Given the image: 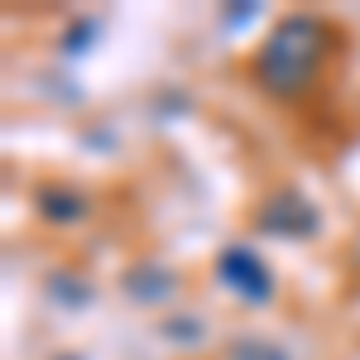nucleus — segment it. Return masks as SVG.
Here are the masks:
<instances>
[{"instance_id":"nucleus-7","label":"nucleus","mask_w":360,"mask_h":360,"mask_svg":"<svg viewBox=\"0 0 360 360\" xmlns=\"http://www.w3.org/2000/svg\"><path fill=\"white\" fill-rule=\"evenodd\" d=\"M91 34H96V25H77L72 34H68V53H82V49H86V39H91Z\"/></svg>"},{"instance_id":"nucleus-2","label":"nucleus","mask_w":360,"mask_h":360,"mask_svg":"<svg viewBox=\"0 0 360 360\" xmlns=\"http://www.w3.org/2000/svg\"><path fill=\"white\" fill-rule=\"evenodd\" d=\"M217 274L231 293H240L245 303H269V293H274V278L264 269V259L255 255L250 245H231L221 250V259H217Z\"/></svg>"},{"instance_id":"nucleus-1","label":"nucleus","mask_w":360,"mask_h":360,"mask_svg":"<svg viewBox=\"0 0 360 360\" xmlns=\"http://www.w3.org/2000/svg\"><path fill=\"white\" fill-rule=\"evenodd\" d=\"M322 53H327V29H322V20L288 15L264 39V49L255 58V77H259L264 91H274V96H298L317 77Z\"/></svg>"},{"instance_id":"nucleus-3","label":"nucleus","mask_w":360,"mask_h":360,"mask_svg":"<svg viewBox=\"0 0 360 360\" xmlns=\"http://www.w3.org/2000/svg\"><path fill=\"white\" fill-rule=\"evenodd\" d=\"M317 226H322V217L303 193H278L259 212V231L283 236V240H307V236H317Z\"/></svg>"},{"instance_id":"nucleus-4","label":"nucleus","mask_w":360,"mask_h":360,"mask_svg":"<svg viewBox=\"0 0 360 360\" xmlns=\"http://www.w3.org/2000/svg\"><path fill=\"white\" fill-rule=\"evenodd\" d=\"M178 288V278L168 274V269H154V264H144V269H130L125 274V293H135L144 303H154V298H168Z\"/></svg>"},{"instance_id":"nucleus-6","label":"nucleus","mask_w":360,"mask_h":360,"mask_svg":"<svg viewBox=\"0 0 360 360\" xmlns=\"http://www.w3.org/2000/svg\"><path fill=\"white\" fill-rule=\"evenodd\" d=\"M231 360H288V351H278L274 341H259V336H236Z\"/></svg>"},{"instance_id":"nucleus-5","label":"nucleus","mask_w":360,"mask_h":360,"mask_svg":"<svg viewBox=\"0 0 360 360\" xmlns=\"http://www.w3.org/2000/svg\"><path fill=\"white\" fill-rule=\"evenodd\" d=\"M39 212H44L49 221H77L86 212V197L68 193V188H44V193H39Z\"/></svg>"}]
</instances>
